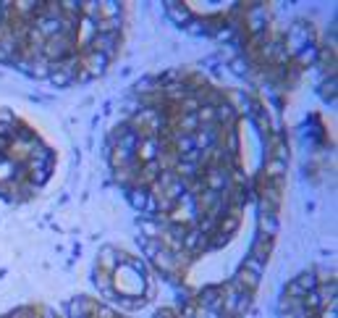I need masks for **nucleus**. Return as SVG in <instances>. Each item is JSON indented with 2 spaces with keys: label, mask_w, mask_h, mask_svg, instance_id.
I'll use <instances>...</instances> for the list:
<instances>
[{
  "label": "nucleus",
  "mask_w": 338,
  "mask_h": 318,
  "mask_svg": "<svg viewBox=\"0 0 338 318\" xmlns=\"http://www.w3.org/2000/svg\"><path fill=\"white\" fill-rule=\"evenodd\" d=\"M116 184L139 213L144 261L181 292V318H241L228 252L249 226L278 229L288 140L270 100L199 69L139 82L107 134Z\"/></svg>",
  "instance_id": "obj_1"
},
{
  "label": "nucleus",
  "mask_w": 338,
  "mask_h": 318,
  "mask_svg": "<svg viewBox=\"0 0 338 318\" xmlns=\"http://www.w3.org/2000/svg\"><path fill=\"white\" fill-rule=\"evenodd\" d=\"M126 3L0 0V66L58 87L102 77L126 35Z\"/></svg>",
  "instance_id": "obj_2"
},
{
  "label": "nucleus",
  "mask_w": 338,
  "mask_h": 318,
  "mask_svg": "<svg viewBox=\"0 0 338 318\" xmlns=\"http://www.w3.org/2000/svg\"><path fill=\"white\" fill-rule=\"evenodd\" d=\"M165 11L178 26L234 48L249 77L265 87L288 89L312 66V32L278 26L268 3H165Z\"/></svg>",
  "instance_id": "obj_3"
},
{
  "label": "nucleus",
  "mask_w": 338,
  "mask_h": 318,
  "mask_svg": "<svg viewBox=\"0 0 338 318\" xmlns=\"http://www.w3.org/2000/svg\"><path fill=\"white\" fill-rule=\"evenodd\" d=\"M58 155L40 129L11 108H0V200L26 203L53 179Z\"/></svg>",
  "instance_id": "obj_4"
},
{
  "label": "nucleus",
  "mask_w": 338,
  "mask_h": 318,
  "mask_svg": "<svg viewBox=\"0 0 338 318\" xmlns=\"http://www.w3.org/2000/svg\"><path fill=\"white\" fill-rule=\"evenodd\" d=\"M158 274L144 258L118 250L102 247L95 261V284L100 300L124 313H136L149 308L158 300Z\"/></svg>",
  "instance_id": "obj_5"
},
{
  "label": "nucleus",
  "mask_w": 338,
  "mask_h": 318,
  "mask_svg": "<svg viewBox=\"0 0 338 318\" xmlns=\"http://www.w3.org/2000/svg\"><path fill=\"white\" fill-rule=\"evenodd\" d=\"M68 318H136V315L107 305V302H102L100 297L82 295V297L68 302ZM152 318H181V315H178L176 308H160Z\"/></svg>",
  "instance_id": "obj_6"
}]
</instances>
